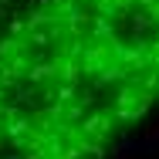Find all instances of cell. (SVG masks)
I'll return each mask as SVG.
<instances>
[{"instance_id":"cell-1","label":"cell","mask_w":159,"mask_h":159,"mask_svg":"<svg viewBox=\"0 0 159 159\" xmlns=\"http://www.w3.org/2000/svg\"><path fill=\"white\" fill-rule=\"evenodd\" d=\"M159 108V0H0V159H112Z\"/></svg>"}]
</instances>
